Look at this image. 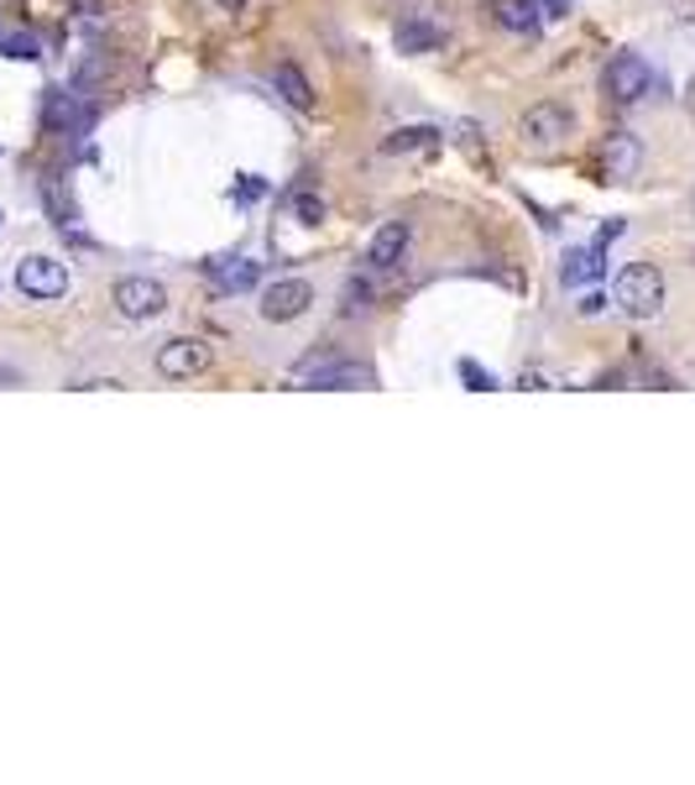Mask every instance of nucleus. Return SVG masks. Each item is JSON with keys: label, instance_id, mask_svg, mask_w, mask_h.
Returning <instances> with one entry per match:
<instances>
[{"label": "nucleus", "instance_id": "nucleus-1", "mask_svg": "<svg viewBox=\"0 0 695 785\" xmlns=\"http://www.w3.org/2000/svg\"><path fill=\"white\" fill-rule=\"evenodd\" d=\"M612 304L622 315H633V320L659 315V304H664V273H659L654 262H628L612 278Z\"/></svg>", "mask_w": 695, "mask_h": 785}, {"label": "nucleus", "instance_id": "nucleus-2", "mask_svg": "<svg viewBox=\"0 0 695 785\" xmlns=\"http://www.w3.org/2000/svg\"><path fill=\"white\" fill-rule=\"evenodd\" d=\"M570 131H576V110L559 100L528 105V116L517 121V137H523V147H534V152H555Z\"/></svg>", "mask_w": 695, "mask_h": 785}, {"label": "nucleus", "instance_id": "nucleus-3", "mask_svg": "<svg viewBox=\"0 0 695 785\" xmlns=\"http://www.w3.org/2000/svg\"><path fill=\"white\" fill-rule=\"evenodd\" d=\"M649 84H654V68L638 59V53H617L607 63V74H601V89H607V100L612 105H633L649 95Z\"/></svg>", "mask_w": 695, "mask_h": 785}, {"label": "nucleus", "instance_id": "nucleus-4", "mask_svg": "<svg viewBox=\"0 0 695 785\" xmlns=\"http://www.w3.org/2000/svg\"><path fill=\"white\" fill-rule=\"evenodd\" d=\"M210 362H215V351H210V341H199V336H179V341H168L158 351V372L168 383H189L199 372H210Z\"/></svg>", "mask_w": 695, "mask_h": 785}, {"label": "nucleus", "instance_id": "nucleus-5", "mask_svg": "<svg viewBox=\"0 0 695 785\" xmlns=\"http://www.w3.org/2000/svg\"><path fill=\"white\" fill-rule=\"evenodd\" d=\"M314 304V283L309 278H278L272 288H261V320L288 325Z\"/></svg>", "mask_w": 695, "mask_h": 785}, {"label": "nucleus", "instance_id": "nucleus-6", "mask_svg": "<svg viewBox=\"0 0 695 785\" xmlns=\"http://www.w3.org/2000/svg\"><path fill=\"white\" fill-rule=\"evenodd\" d=\"M17 288L26 299H63L68 294V267L58 257H21Z\"/></svg>", "mask_w": 695, "mask_h": 785}, {"label": "nucleus", "instance_id": "nucleus-7", "mask_svg": "<svg viewBox=\"0 0 695 785\" xmlns=\"http://www.w3.org/2000/svg\"><path fill=\"white\" fill-rule=\"evenodd\" d=\"M116 309L126 320H158L162 309H168V288H162L158 278H120Z\"/></svg>", "mask_w": 695, "mask_h": 785}, {"label": "nucleus", "instance_id": "nucleus-8", "mask_svg": "<svg viewBox=\"0 0 695 785\" xmlns=\"http://www.w3.org/2000/svg\"><path fill=\"white\" fill-rule=\"evenodd\" d=\"M303 378L314 388H330V393H351V388H372L377 378L366 372L361 362H314V367H303Z\"/></svg>", "mask_w": 695, "mask_h": 785}, {"label": "nucleus", "instance_id": "nucleus-9", "mask_svg": "<svg viewBox=\"0 0 695 785\" xmlns=\"http://www.w3.org/2000/svg\"><path fill=\"white\" fill-rule=\"evenodd\" d=\"M204 278L215 283L220 294H246V288H257L261 267L252 257H215V262H204Z\"/></svg>", "mask_w": 695, "mask_h": 785}, {"label": "nucleus", "instance_id": "nucleus-10", "mask_svg": "<svg viewBox=\"0 0 695 785\" xmlns=\"http://www.w3.org/2000/svg\"><path fill=\"white\" fill-rule=\"evenodd\" d=\"M408 242H414V231H408L403 221H387L377 236H372V252H366V262H372L377 273H393L397 262L408 257Z\"/></svg>", "mask_w": 695, "mask_h": 785}, {"label": "nucleus", "instance_id": "nucleus-11", "mask_svg": "<svg viewBox=\"0 0 695 785\" xmlns=\"http://www.w3.org/2000/svg\"><path fill=\"white\" fill-rule=\"evenodd\" d=\"M601 168H607V183H628L638 173V141L628 131H612L601 147Z\"/></svg>", "mask_w": 695, "mask_h": 785}, {"label": "nucleus", "instance_id": "nucleus-12", "mask_svg": "<svg viewBox=\"0 0 695 785\" xmlns=\"http://www.w3.org/2000/svg\"><path fill=\"white\" fill-rule=\"evenodd\" d=\"M439 42H445V26L429 21L424 11H414V17L397 21V47H403V53H435Z\"/></svg>", "mask_w": 695, "mask_h": 785}, {"label": "nucleus", "instance_id": "nucleus-13", "mask_svg": "<svg viewBox=\"0 0 695 785\" xmlns=\"http://www.w3.org/2000/svg\"><path fill=\"white\" fill-rule=\"evenodd\" d=\"M272 89H278L293 110H314V84H309V74H303L298 63H278V68H272Z\"/></svg>", "mask_w": 695, "mask_h": 785}, {"label": "nucleus", "instance_id": "nucleus-14", "mask_svg": "<svg viewBox=\"0 0 695 785\" xmlns=\"http://www.w3.org/2000/svg\"><path fill=\"white\" fill-rule=\"evenodd\" d=\"M601 252H607L601 242L576 246V252L565 257V283H570V288H580V283H596V278H601V273H607V262H601Z\"/></svg>", "mask_w": 695, "mask_h": 785}, {"label": "nucleus", "instance_id": "nucleus-15", "mask_svg": "<svg viewBox=\"0 0 695 785\" xmlns=\"http://www.w3.org/2000/svg\"><path fill=\"white\" fill-rule=\"evenodd\" d=\"M47 126H53V131H84V126H89V110H84L68 89H53V95H47Z\"/></svg>", "mask_w": 695, "mask_h": 785}, {"label": "nucleus", "instance_id": "nucleus-16", "mask_svg": "<svg viewBox=\"0 0 695 785\" xmlns=\"http://www.w3.org/2000/svg\"><path fill=\"white\" fill-rule=\"evenodd\" d=\"M492 21L507 32H534L538 26V6L534 0H492Z\"/></svg>", "mask_w": 695, "mask_h": 785}, {"label": "nucleus", "instance_id": "nucleus-17", "mask_svg": "<svg viewBox=\"0 0 695 785\" xmlns=\"http://www.w3.org/2000/svg\"><path fill=\"white\" fill-rule=\"evenodd\" d=\"M439 141V126H397L393 137L382 141V152H424Z\"/></svg>", "mask_w": 695, "mask_h": 785}, {"label": "nucleus", "instance_id": "nucleus-18", "mask_svg": "<svg viewBox=\"0 0 695 785\" xmlns=\"http://www.w3.org/2000/svg\"><path fill=\"white\" fill-rule=\"evenodd\" d=\"M0 53H6V59H17V63H38L42 42L32 38V32H6V38H0Z\"/></svg>", "mask_w": 695, "mask_h": 785}, {"label": "nucleus", "instance_id": "nucleus-19", "mask_svg": "<svg viewBox=\"0 0 695 785\" xmlns=\"http://www.w3.org/2000/svg\"><path fill=\"white\" fill-rule=\"evenodd\" d=\"M345 315H361V309H372V283H361V278H351L345 283V304H340Z\"/></svg>", "mask_w": 695, "mask_h": 785}, {"label": "nucleus", "instance_id": "nucleus-20", "mask_svg": "<svg viewBox=\"0 0 695 785\" xmlns=\"http://www.w3.org/2000/svg\"><path fill=\"white\" fill-rule=\"evenodd\" d=\"M293 210H298V221H303V225H319V221H324V200H319V194H298Z\"/></svg>", "mask_w": 695, "mask_h": 785}, {"label": "nucleus", "instance_id": "nucleus-21", "mask_svg": "<svg viewBox=\"0 0 695 785\" xmlns=\"http://www.w3.org/2000/svg\"><path fill=\"white\" fill-rule=\"evenodd\" d=\"M460 378H466V383L477 388V393H481V388H496V383H492V372H481L477 362H460Z\"/></svg>", "mask_w": 695, "mask_h": 785}, {"label": "nucleus", "instance_id": "nucleus-22", "mask_svg": "<svg viewBox=\"0 0 695 785\" xmlns=\"http://www.w3.org/2000/svg\"><path fill=\"white\" fill-rule=\"evenodd\" d=\"M68 6H74L79 17H105V11H110V0H68Z\"/></svg>", "mask_w": 695, "mask_h": 785}, {"label": "nucleus", "instance_id": "nucleus-23", "mask_svg": "<svg viewBox=\"0 0 695 785\" xmlns=\"http://www.w3.org/2000/svg\"><path fill=\"white\" fill-rule=\"evenodd\" d=\"M622 231H628V225H622V221H607V225H601V236H596V242L607 246V242H617V236H622Z\"/></svg>", "mask_w": 695, "mask_h": 785}, {"label": "nucleus", "instance_id": "nucleus-24", "mask_svg": "<svg viewBox=\"0 0 695 785\" xmlns=\"http://www.w3.org/2000/svg\"><path fill=\"white\" fill-rule=\"evenodd\" d=\"M220 11H240V6H246V0H215Z\"/></svg>", "mask_w": 695, "mask_h": 785}, {"label": "nucleus", "instance_id": "nucleus-25", "mask_svg": "<svg viewBox=\"0 0 695 785\" xmlns=\"http://www.w3.org/2000/svg\"><path fill=\"white\" fill-rule=\"evenodd\" d=\"M0 383H17V372H6V367H0Z\"/></svg>", "mask_w": 695, "mask_h": 785}]
</instances>
